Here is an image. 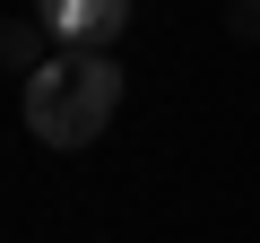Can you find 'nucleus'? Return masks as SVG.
Wrapping results in <instances>:
<instances>
[{
  "label": "nucleus",
  "mask_w": 260,
  "mask_h": 243,
  "mask_svg": "<svg viewBox=\"0 0 260 243\" xmlns=\"http://www.w3.org/2000/svg\"><path fill=\"white\" fill-rule=\"evenodd\" d=\"M225 35L234 44H260V0H225Z\"/></svg>",
  "instance_id": "20e7f679"
},
{
  "label": "nucleus",
  "mask_w": 260,
  "mask_h": 243,
  "mask_svg": "<svg viewBox=\"0 0 260 243\" xmlns=\"http://www.w3.org/2000/svg\"><path fill=\"white\" fill-rule=\"evenodd\" d=\"M121 113V61L113 44H61L26 78V131L44 148H87L104 139V122Z\"/></svg>",
  "instance_id": "f257e3e1"
},
{
  "label": "nucleus",
  "mask_w": 260,
  "mask_h": 243,
  "mask_svg": "<svg viewBox=\"0 0 260 243\" xmlns=\"http://www.w3.org/2000/svg\"><path fill=\"white\" fill-rule=\"evenodd\" d=\"M35 18L52 26V44H113L130 26V0H35Z\"/></svg>",
  "instance_id": "f03ea898"
},
{
  "label": "nucleus",
  "mask_w": 260,
  "mask_h": 243,
  "mask_svg": "<svg viewBox=\"0 0 260 243\" xmlns=\"http://www.w3.org/2000/svg\"><path fill=\"white\" fill-rule=\"evenodd\" d=\"M44 61H52V26H44L35 9H26L18 26H0V70H18V78H35Z\"/></svg>",
  "instance_id": "7ed1b4c3"
}]
</instances>
